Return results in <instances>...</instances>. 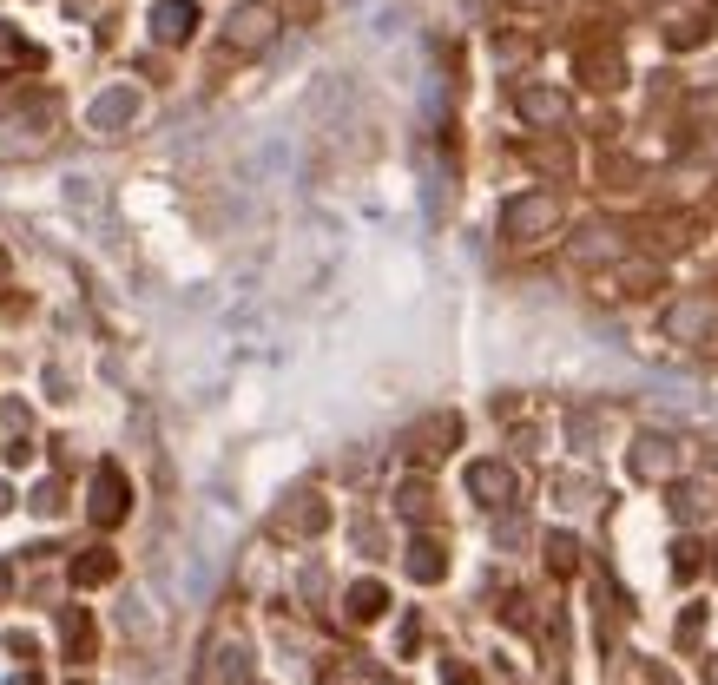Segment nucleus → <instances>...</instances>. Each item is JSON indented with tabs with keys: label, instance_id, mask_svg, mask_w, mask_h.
Returning <instances> with one entry per match:
<instances>
[{
	"label": "nucleus",
	"instance_id": "obj_1",
	"mask_svg": "<svg viewBox=\"0 0 718 685\" xmlns=\"http://www.w3.org/2000/svg\"><path fill=\"white\" fill-rule=\"evenodd\" d=\"M126 514V481L112 475V468H99V481H93V521H119Z\"/></svg>",
	"mask_w": 718,
	"mask_h": 685
},
{
	"label": "nucleus",
	"instance_id": "obj_2",
	"mask_svg": "<svg viewBox=\"0 0 718 685\" xmlns=\"http://www.w3.org/2000/svg\"><path fill=\"white\" fill-rule=\"evenodd\" d=\"M541 218H554V198H521V205H508V231L521 244H527V231H534Z\"/></svg>",
	"mask_w": 718,
	"mask_h": 685
},
{
	"label": "nucleus",
	"instance_id": "obj_3",
	"mask_svg": "<svg viewBox=\"0 0 718 685\" xmlns=\"http://www.w3.org/2000/svg\"><path fill=\"white\" fill-rule=\"evenodd\" d=\"M152 27H159V40H185V33H192V7H185V0H165V7H152Z\"/></svg>",
	"mask_w": 718,
	"mask_h": 685
},
{
	"label": "nucleus",
	"instance_id": "obj_4",
	"mask_svg": "<svg viewBox=\"0 0 718 685\" xmlns=\"http://www.w3.org/2000/svg\"><path fill=\"white\" fill-rule=\"evenodd\" d=\"M350 613H356V620L383 613V587H356V593H350Z\"/></svg>",
	"mask_w": 718,
	"mask_h": 685
},
{
	"label": "nucleus",
	"instance_id": "obj_5",
	"mask_svg": "<svg viewBox=\"0 0 718 685\" xmlns=\"http://www.w3.org/2000/svg\"><path fill=\"white\" fill-rule=\"evenodd\" d=\"M475 494H508V468H475Z\"/></svg>",
	"mask_w": 718,
	"mask_h": 685
},
{
	"label": "nucleus",
	"instance_id": "obj_6",
	"mask_svg": "<svg viewBox=\"0 0 718 685\" xmlns=\"http://www.w3.org/2000/svg\"><path fill=\"white\" fill-rule=\"evenodd\" d=\"M106 574H112L106 554H93V560H80V567H73V580H106Z\"/></svg>",
	"mask_w": 718,
	"mask_h": 685
}]
</instances>
